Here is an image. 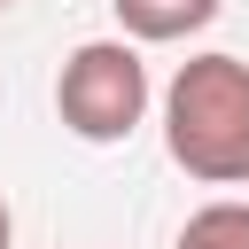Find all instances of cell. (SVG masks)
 <instances>
[{"label":"cell","instance_id":"obj_5","mask_svg":"<svg viewBox=\"0 0 249 249\" xmlns=\"http://www.w3.org/2000/svg\"><path fill=\"white\" fill-rule=\"evenodd\" d=\"M16 241V210H8V195H0V249Z\"/></svg>","mask_w":249,"mask_h":249},{"label":"cell","instance_id":"obj_1","mask_svg":"<svg viewBox=\"0 0 249 249\" xmlns=\"http://www.w3.org/2000/svg\"><path fill=\"white\" fill-rule=\"evenodd\" d=\"M163 148L202 187H249V62L195 54L163 86Z\"/></svg>","mask_w":249,"mask_h":249},{"label":"cell","instance_id":"obj_4","mask_svg":"<svg viewBox=\"0 0 249 249\" xmlns=\"http://www.w3.org/2000/svg\"><path fill=\"white\" fill-rule=\"evenodd\" d=\"M171 249H249V202H233V195L202 202V210L179 226V241H171Z\"/></svg>","mask_w":249,"mask_h":249},{"label":"cell","instance_id":"obj_3","mask_svg":"<svg viewBox=\"0 0 249 249\" xmlns=\"http://www.w3.org/2000/svg\"><path fill=\"white\" fill-rule=\"evenodd\" d=\"M109 8H117L132 47H171V39H195L226 0H109Z\"/></svg>","mask_w":249,"mask_h":249},{"label":"cell","instance_id":"obj_2","mask_svg":"<svg viewBox=\"0 0 249 249\" xmlns=\"http://www.w3.org/2000/svg\"><path fill=\"white\" fill-rule=\"evenodd\" d=\"M54 117L86 148H117L148 117V62L132 39H86L54 70Z\"/></svg>","mask_w":249,"mask_h":249},{"label":"cell","instance_id":"obj_6","mask_svg":"<svg viewBox=\"0 0 249 249\" xmlns=\"http://www.w3.org/2000/svg\"><path fill=\"white\" fill-rule=\"evenodd\" d=\"M0 8H8V0H0Z\"/></svg>","mask_w":249,"mask_h":249}]
</instances>
